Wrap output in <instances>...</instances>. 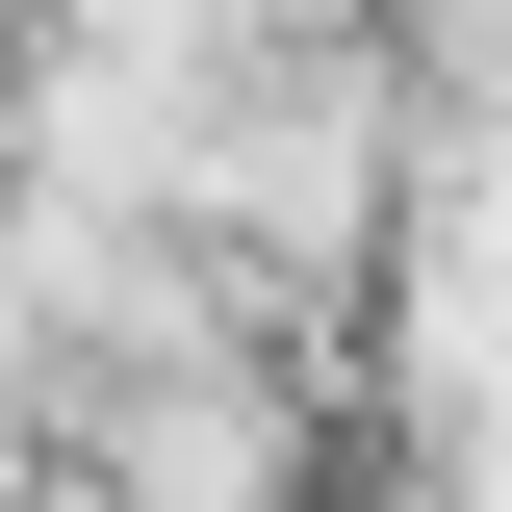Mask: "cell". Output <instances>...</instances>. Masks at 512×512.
<instances>
[{"label": "cell", "mask_w": 512, "mask_h": 512, "mask_svg": "<svg viewBox=\"0 0 512 512\" xmlns=\"http://www.w3.org/2000/svg\"><path fill=\"white\" fill-rule=\"evenodd\" d=\"M410 410L512 436V128H436L410 180Z\"/></svg>", "instance_id": "6da1fadb"}, {"label": "cell", "mask_w": 512, "mask_h": 512, "mask_svg": "<svg viewBox=\"0 0 512 512\" xmlns=\"http://www.w3.org/2000/svg\"><path fill=\"white\" fill-rule=\"evenodd\" d=\"M0 512H52V487H26V436H0Z\"/></svg>", "instance_id": "7a4b0ae2"}, {"label": "cell", "mask_w": 512, "mask_h": 512, "mask_svg": "<svg viewBox=\"0 0 512 512\" xmlns=\"http://www.w3.org/2000/svg\"><path fill=\"white\" fill-rule=\"evenodd\" d=\"M410 512H512V487H410Z\"/></svg>", "instance_id": "3957f363"}]
</instances>
